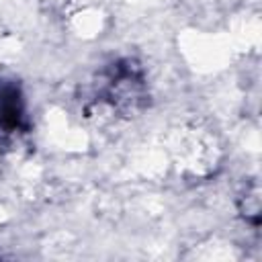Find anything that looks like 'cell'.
Segmentation results:
<instances>
[{"mask_svg": "<svg viewBox=\"0 0 262 262\" xmlns=\"http://www.w3.org/2000/svg\"><path fill=\"white\" fill-rule=\"evenodd\" d=\"M92 98L121 119L141 115L149 106V84L141 61L119 57L106 63L94 78Z\"/></svg>", "mask_w": 262, "mask_h": 262, "instance_id": "cell-1", "label": "cell"}, {"mask_svg": "<svg viewBox=\"0 0 262 262\" xmlns=\"http://www.w3.org/2000/svg\"><path fill=\"white\" fill-rule=\"evenodd\" d=\"M31 131L27 102L14 78H0V151L14 149Z\"/></svg>", "mask_w": 262, "mask_h": 262, "instance_id": "cell-2", "label": "cell"}, {"mask_svg": "<svg viewBox=\"0 0 262 262\" xmlns=\"http://www.w3.org/2000/svg\"><path fill=\"white\" fill-rule=\"evenodd\" d=\"M235 205L246 223H250L252 227L260 225V184L256 178H252L244 184V188L237 194Z\"/></svg>", "mask_w": 262, "mask_h": 262, "instance_id": "cell-3", "label": "cell"}, {"mask_svg": "<svg viewBox=\"0 0 262 262\" xmlns=\"http://www.w3.org/2000/svg\"><path fill=\"white\" fill-rule=\"evenodd\" d=\"M0 160H2V151H0Z\"/></svg>", "mask_w": 262, "mask_h": 262, "instance_id": "cell-4", "label": "cell"}]
</instances>
